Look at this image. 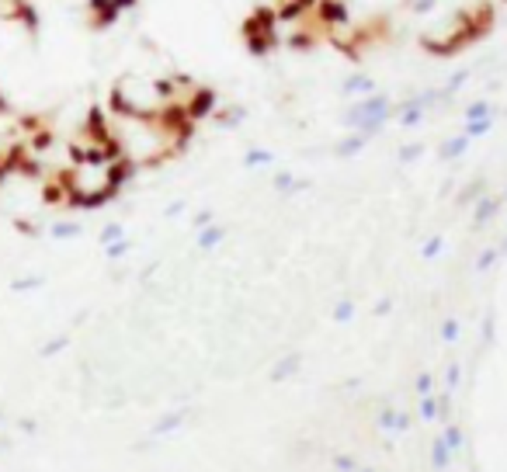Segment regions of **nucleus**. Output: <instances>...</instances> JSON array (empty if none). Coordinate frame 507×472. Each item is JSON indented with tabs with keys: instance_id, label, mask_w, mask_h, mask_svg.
Instances as JSON below:
<instances>
[{
	"instance_id": "f257e3e1",
	"label": "nucleus",
	"mask_w": 507,
	"mask_h": 472,
	"mask_svg": "<svg viewBox=\"0 0 507 472\" xmlns=\"http://www.w3.org/2000/svg\"><path fill=\"white\" fill-rule=\"evenodd\" d=\"M501 208H504V198L483 191V194L476 198V205H473V222H476V226H490V222L501 215Z\"/></svg>"
},
{
	"instance_id": "f03ea898",
	"label": "nucleus",
	"mask_w": 507,
	"mask_h": 472,
	"mask_svg": "<svg viewBox=\"0 0 507 472\" xmlns=\"http://www.w3.org/2000/svg\"><path fill=\"white\" fill-rule=\"evenodd\" d=\"M376 424H379L386 434H404V431H410V413H400V410H393V406H383L379 417H376Z\"/></svg>"
},
{
	"instance_id": "7ed1b4c3",
	"label": "nucleus",
	"mask_w": 507,
	"mask_h": 472,
	"mask_svg": "<svg viewBox=\"0 0 507 472\" xmlns=\"http://www.w3.org/2000/svg\"><path fill=\"white\" fill-rule=\"evenodd\" d=\"M341 91H344L348 97H365V94L376 91V80H372L369 73H351V77H344Z\"/></svg>"
},
{
	"instance_id": "20e7f679",
	"label": "nucleus",
	"mask_w": 507,
	"mask_h": 472,
	"mask_svg": "<svg viewBox=\"0 0 507 472\" xmlns=\"http://www.w3.org/2000/svg\"><path fill=\"white\" fill-rule=\"evenodd\" d=\"M427 459H431V469L445 472L448 466H452V459H455V455H452V448L445 445V438L438 434V438L431 441V448H427Z\"/></svg>"
},
{
	"instance_id": "39448f33",
	"label": "nucleus",
	"mask_w": 507,
	"mask_h": 472,
	"mask_svg": "<svg viewBox=\"0 0 507 472\" xmlns=\"http://www.w3.org/2000/svg\"><path fill=\"white\" fill-rule=\"evenodd\" d=\"M185 420H188V413H185V410H174V413L160 417V420L153 424V438H167V434H174L178 427H185Z\"/></svg>"
},
{
	"instance_id": "423d86ee",
	"label": "nucleus",
	"mask_w": 507,
	"mask_h": 472,
	"mask_svg": "<svg viewBox=\"0 0 507 472\" xmlns=\"http://www.w3.org/2000/svg\"><path fill=\"white\" fill-rule=\"evenodd\" d=\"M299 365H303V358H299V355H285V358L271 369V376H268V378H271L275 385H282L285 378H292L296 372H299Z\"/></svg>"
},
{
	"instance_id": "0eeeda50",
	"label": "nucleus",
	"mask_w": 507,
	"mask_h": 472,
	"mask_svg": "<svg viewBox=\"0 0 507 472\" xmlns=\"http://www.w3.org/2000/svg\"><path fill=\"white\" fill-rule=\"evenodd\" d=\"M365 146H369V136H365V132H351L348 139H341V143H337V150H334V153L348 160V157H358Z\"/></svg>"
},
{
	"instance_id": "6e6552de",
	"label": "nucleus",
	"mask_w": 507,
	"mask_h": 472,
	"mask_svg": "<svg viewBox=\"0 0 507 472\" xmlns=\"http://www.w3.org/2000/svg\"><path fill=\"white\" fill-rule=\"evenodd\" d=\"M226 233H229L226 226H215V222H208V226H202V229H199V247H202V250H215V247L226 240Z\"/></svg>"
},
{
	"instance_id": "1a4fd4ad",
	"label": "nucleus",
	"mask_w": 507,
	"mask_h": 472,
	"mask_svg": "<svg viewBox=\"0 0 507 472\" xmlns=\"http://www.w3.org/2000/svg\"><path fill=\"white\" fill-rule=\"evenodd\" d=\"M417 417H420L424 424L438 420V417H441V396H434V392L420 396V403H417Z\"/></svg>"
},
{
	"instance_id": "9d476101",
	"label": "nucleus",
	"mask_w": 507,
	"mask_h": 472,
	"mask_svg": "<svg viewBox=\"0 0 507 472\" xmlns=\"http://www.w3.org/2000/svg\"><path fill=\"white\" fill-rule=\"evenodd\" d=\"M469 136L466 132H459V136H452V139H445V146H441V160H459L466 150H469Z\"/></svg>"
},
{
	"instance_id": "9b49d317",
	"label": "nucleus",
	"mask_w": 507,
	"mask_h": 472,
	"mask_svg": "<svg viewBox=\"0 0 507 472\" xmlns=\"http://www.w3.org/2000/svg\"><path fill=\"white\" fill-rule=\"evenodd\" d=\"M441 438H445V445L452 448V455H459V452L466 448V431H462L459 424H452V420L445 424V431H441Z\"/></svg>"
},
{
	"instance_id": "f8f14e48",
	"label": "nucleus",
	"mask_w": 507,
	"mask_h": 472,
	"mask_svg": "<svg viewBox=\"0 0 507 472\" xmlns=\"http://www.w3.org/2000/svg\"><path fill=\"white\" fill-rule=\"evenodd\" d=\"M303 188H309V181L292 178L289 171H278V174H275V191H278V194H296V191H303Z\"/></svg>"
},
{
	"instance_id": "ddd939ff",
	"label": "nucleus",
	"mask_w": 507,
	"mask_h": 472,
	"mask_svg": "<svg viewBox=\"0 0 507 472\" xmlns=\"http://www.w3.org/2000/svg\"><path fill=\"white\" fill-rule=\"evenodd\" d=\"M268 164H275V153H271V150L254 146V150L243 153V167H247V171H254V167H268Z\"/></svg>"
},
{
	"instance_id": "4468645a",
	"label": "nucleus",
	"mask_w": 507,
	"mask_h": 472,
	"mask_svg": "<svg viewBox=\"0 0 507 472\" xmlns=\"http://www.w3.org/2000/svg\"><path fill=\"white\" fill-rule=\"evenodd\" d=\"M462 118H466V122H480V118H497V115H494V104L480 97V101H473V104L466 108V115H462Z\"/></svg>"
},
{
	"instance_id": "2eb2a0df",
	"label": "nucleus",
	"mask_w": 507,
	"mask_h": 472,
	"mask_svg": "<svg viewBox=\"0 0 507 472\" xmlns=\"http://www.w3.org/2000/svg\"><path fill=\"white\" fill-rule=\"evenodd\" d=\"M497 261H501V250H497V247H487V250L476 257V271H480V275H487V271H494V268H497Z\"/></svg>"
},
{
	"instance_id": "dca6fc26",
	"label": "nucleus",
	"mask_w": 507,
	"mask_h": 472,
	"mask_svg": "<svg viewBox=\"0 0 507 472\" xmlns=\"http://www.w3.org/2000/svg\"><path fill=\"white\" fill-rule=\"evenodd\" d=\"M459 385H462V365L459 362H448V369H445V392H459Z\"/></svg>"
},
{
	"instance_id": "f3484780",
	"label": "nucleus",
	"mask_w": 507,
	"mask_h": 472,
	"mask_svg": "<svg viewBox=\"0 0 507 472\" xmlns=\"http://www.w3.org/2000/svg\"><path fill=\"white\" fill-rule=\"evenodd\" d=\"M494 129V118H480V122H466L462 125V132L469 136V139H480V136H487Z\"/></svg>"
},
{
	"instance_id": "a211bd4d",
	"label": "nucleus",
	"mask_w": 507,
	"mask_h": 472,
	"mask_svg": "<svg viewBox=\"0 0 507 472\" xmlns=\"http://www.w3.org/2000/svg\"><path fill=\"white\" fill-rule=\"evenodd\" d=\"M355 320V299H341L334 306V323H351Z\"/></svg>"
},
{
	"instance_id": "6ab92c4d",
	"label": "nucleus",
	"mask_w": 507,
	"mask_h": 472,
	"mask_svg": "<svg viewBox=\"0 0 507 472\" xmlns=\"http://www.w3.org/2000/svg\"><path fill=\"white\" fill-rule=\"evenodd\" d=\"M52 236L56 240H73V236H80V222H52Z\"/></svg>"
},
{
	"instance_id": "aec40b11",
	"label": "nucleus",
	"mask_w": 507,
	"mask_h": 472,
	"mask_svg": "<svg viewBox=\"0 0 507 472\" xmlns=\"http://www.w3.org/2000/svg\"><path fill=\"white\" fill-rule=\"evenodd\" d=\"M441 250H445V236H431V240H424V247H420V257H424V261H434Z\"/></svg>"
},
{
	"instance_id": "412c9836",
	"label": "nucleus",
	"mask_w": 507,
	"mask_h": 472,
	"mask_svg": "<svg viewBox=\"0 0 507 472\" xmlns=\"http://www.w3.org/2000/svg\"><path fill=\"white\" fill-rule=\"evenodd\" d=\"M459 337H462V327H459V320L448 316V320L441 323V341H445V344H455Z\"/></svg>"
},
{
	"instance_id": "4be33fe9",
	"label": "nucleus",
	"mask_w": 507,
	"mask_h": 472,
	"mask_svg": "<svg viewBox=\"0 0 507 472\" xmlns=\"http://www.w3.org/2000/svg\"><path fill=\"white\" fill-rule=\"evenodd\" d=\"M129 247H132V243L122 236V240H115V243H108V247H104V257H108V261H118V257H125V254H129Z\"/></svg>"
},
{
	"instance_id": "5701e85b",
	"label": "nucleus",
	"mask_w": 507,
	"mask_h": 472,
	"mask_svg": "<svg viewBox=\"0 0 507 472\" xmlns=\"http://www.w3.org/2000/svg\"><path fill=\"white\" fill-rule=\"evenodd\" d=\"M66 348H70V337L63 334V337H56V341L42 344V358H52V355H59V351H66Z\"/></svg>"
},
{
	"instance_id": "b1692460",
	"label": "nucleus",
	"mask_w": 507,
	"mask_h": 472,
	"mask_svg": "<svg viewBox=\"0 0 507 472\" xmlns=\"http://www.w3.org/2000/svg\"><path fill=\"white\" fill-rule=\"evenodd\" d=\"M125 236V229H122V222H108L101 229V247H108V243H115V240H122Z\"/></svg>"
},
{
	"instance_id": "393cba45",
	"label": "nucleus",
	"mask_w": 507,
	"mask_h": 472,
	"mask_svg": "<svg viewBox=\"0 0 507 472\" xmlns=\"http://www.w3.org/2000/svg\"><path fill=\"white\" fill-rule=\"evenodd\" d=\"M219 115V125H240L243 122V108H226V111H215Z\"/></svg>"
},
{
	"instance_id": "a878e982",
	"label": "nucleus",
	"mask_w": 507,
	"mask_h": 472,
	"mask_svg": "<svg viewBox=\"0 0 507 472\" xmlns=\"http://www.w3.org/2000/svg\"><path fill=\"white\" fill-rule=\"evenodd\" d=\"M424 157V143H413V146H400V164H413Z\"/></svg>"
},
{
	"instance_id": "bb28decb",
	"label": "nucleus",
	"mask_w": 507,
	"mask_h": 472,
	"mask_svg": "<svg viewBox=\"0 0 507 472\" xmlns=\"http://www.w3.org/2000/svg\"><path fill=\"white\" fill-rule=\"evenodd\" d=\"M413 389H417V396H427V392H434V376H431V372H420V376L413 378Z\"/></svg>"
},
{
	"instance_id": "cd10ccee",
	"label": "nucleus",
	"mask_w": 507,
	"mask_h": 472,
	"mask_svg": "<svg viewBox=\"0 0 507 472\" xmlns=\"http://www.w3.org/2000/svg\"><path fill=\"white\" fill-rule=\"evenodd\" d=\"M42 285H45V278H17L10 288H14V292H35V288H42Z\"/></svg>"
},
{
	"instance_id": "c85d7f7f",
	"label": "nucleus",
	"mask_w": 507,
	"mask_h": 472,
	"mask_svg": "<svg viewBox=\"0 0 507 472\" xmlns=\"http://www.w3.org/2000/svg\"><path fill=\"white\" fill-rule=\"evenodd\" d=\"M334 469L337 472H355L358 469V462H355V455H334Z\"/></svg>"
},
{
	"instance_id": "c756f323",
	"label": "nucleus",
	"mask_w": 507,
	"mask_h": 472,
	"mask_svg": "<svg viewBox=\"0 0 507 472\" xmlns=\"http://www.w3.org/2000/svg\"><path fill=\"white\" fill-rule=\"evenodd\" d=\"M483 341L494 344V313H487V320H483Z\"/></svg>"
},
{
	"instance_id": "7c9ffc66",
	"label": "nucleus",
	"mask_w": 507,
	"mask_h": 472,
	"mask_svg": "<svg viewBox=\"0 0 507 472\" xmlns=\"http://www.w3.org/2000/svg\"><path fill=\"white\" fill-rule=\"evenodd\" d=\"M181 212H185V201H171V205H167V212H164V215H167V219H171V215H181Z\"/></svg>"
},
{
	"instance_id": "2f4dec72",
	"label": "nucleus",
	"mask_w": 507,
	"mask_h": 472,
	"mask_svg": "<svg viewBox=\"0 0 507 472\" xmlns=\"http://www.w3.org/2000/svg\"><path fill=\"white\" fill-rule=\"evenodd\" d=\"M376 313H379V316H390V313H393V299H383V302L376 306Z\"/></svg>"
},
{
	"instance_id": "473e14b6",
	"label": "nucleus",
	"mask_w": 507,
	"mask_h": 472,
	"mask_svg": "<svg viewBox=\"0 0 507 472\" xmlns=\"http://www.w3.org/2000/svg\"><path fill=\"white\" fill-rule=\"evenodd\" d=\"M208 222H212V212H199V215H195V229H202Z\"/></svg>"
},
{
	"instance_id": "72a5a7b5",
	"label": "nucleus",
	"mask_w": 507,
	"mask_h": 472,
	"mask_svg": "<svg viewBox=\"0 0 507 472\" xmlns=\"http://www.w3.org/2000/svg\"><path fill=\"white\" fill-rule=\"evenodd\" d=\"M355 472H379V469H365V466H358V469H355Z\"/></svg>"
},
{
	"instance_id": "f704fd0d",
	"label": "nucleus",
	"mask_w": 507,
	"mask_h": 472,
	"mask_svg": "<svg viewBox=\"0 0 507 472\" xmlns=\"http://www.w3.org/2000/svg\"><path fill=\"white\" fill-rule=\"evenodd\" d=\"M501 198H504V201H507V188H504V194H501Z\"/></svg>"
}]
</instances>
